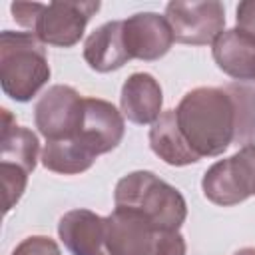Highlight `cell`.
<instances>
[{
  "label": "cell",
  "instance_id": "6da1fadb",
  "mask_svg": "<svg viewBox=\"0 0 255 255\" xmlns=\"http://www.w3.org/2000/svg\"><path fill=\"white\" fill-rule=\"evenodd\" d=\"M175 122L199 159L217 157L231 143L243 147L255 139V90L239 82L193 88L179 100Z\"/></svg>",
  "mask_w": 255,
  "mask_h": 255
},
{
  "label": "cell",
  "instance_id": "7a4b0ae2",
  "mask_svg": "<svg viewBox=\"0 0 255 255\" xmlns=\"http://www.w3.org/2000/svg\"><path fill=\"white\" fill-rule=\"evenodd\" d=\"M114 203L141 215L159 231H179L187 217L183 195L153 171L143 169L131 171L116 183Z\"/></svg>",
  "mask_w": 255,
  "mask_h": 255
},
{
  "label": "cell",
  "instance_id": "3957f363",
  "mask_svg": "<svg viewBox=\"0 0 255 255\" xmlns=\"http://www.w3.org/2000/svg\"><path fill=\"white\" fill-rule=\"evenodd\" d=\"M50 80L46 46L32 32L0 34V84L14 102H30Z\"/></svg>",
  "mask_w": 255,
  "mask_h": 255
},
{
  "label": "cell",
  "instance_id": "277c9868",
  "mask_svg": "<svg viewBox=\"0 0 255 255\" xmlns=\"http://www.w3.org/2000/svg\"><path fill=\"white\" fill-rule=\"evenodd\" d=\"M100 10V2L60 0L50 4L40 2H14L10 12L14 20L28 28L44 46L72 48L76 46L90 22Z\"/></svg>",
  "mask_w": 255,
  "mask_h": 255
},
{
  "label": "cell",
  "instance_id": "5b68a950",
  "mask_svg": "<svg viewBox=\"0 0 255 255\" xmlns=\"http://www.w3.org/2000/svg\"><path fill=\"white\" fill-rule=\"evenodd\" d=\"M84 118V98L72 86L48 88L34 108V124L46 141L76 137Z\"/></svg>",
  "mask_w": 255,
  "mask_h": 255
},
{
  "label": "cell",
  "instance_id": "8992f818",
  "mask_svg": "<svg viewBox=\"0 0 255 255\" xmlns=\"http://www.w3.org/2000/svg\"><path fill=\"white\" fill-rule=\"evenodd\" d=\"M165 18L171 26L175 42L191 46L213 44L225 28V8L217 0H173L165 6Z\"/></svg>",
  "mask_w": 255,
  "mask_h": 255
},
{
  "label": "cell",
  "instance_id": "52a82bcc",
  "mask_svg": "<svg viewBox=\"0 0 255 255\" xmlns=\"http://www.w3.org/2000/svg\"><path fill=\"white\" fill-rule=\"evenodd\" d=\"M124 114L112 102L100 98H84V118L76 137L96 157L116 149L124 139Z\"/></svg>",
  "mask_w": 255,
  "mask_h": 255
},
{
  "label": "cell",
  "instance_id": "ba28073f",
  "mask_svg": "<svg viewBox=\"0 0 255 255\" xmlns=\"http://www.w3.org/2000/svg\"><path fill=\"white\" fill-rule=\"evenodd\" d=\"M124 42L131 60L153 62L169 52L175 38L165 16L157 12H137L124 20Z\"/></svg>",
  "mask_w": 255,
  "mask_h": 255
},
{
  "label": "cell",
  "instance_id": "9c48e42d",
  "mask_svg": "<svg viewBox=\"0 0 255 255\" xmlns=\"http://www.w3.org/2000/svg\"><path fill=\"white\" fill-rule=\"evenodd\" d=\"M159 229L141 215L116 207L106 217V247L110 255H151Z\"/></svg>",
  "mask_w": 255,
  "mask_h": 255
},
{
  "label": "cell",
  "instance_id": "30bf717a",
  "mask_svg": "<svg viewBox=\"0 0 255 255\" xmlns=\"http://www.w3.org/2000/svg\"><path fill=\"white\" fill-rule=\"evenodd\" d=\"M58 235L72 255H110L106 247V217L90 209H72L58 221Z\"/></svg>",
  "mask_w": 255,
  "mask_h": 255
},
{
  "label": "cell",
  "instance_id": "8fae6325",
  "mask_svg": "<svg viewBox=\"0 0 255 255\" xmlns=\"http://www.w3.org/2000/svg\"><path fill=\"white\" fill-rule=\"evenodd\" d=\"M217 68L237 82L255 80V38L239 28L223 30L211 48Z\"/></svg>",
  "mask_w": 255,
  "mask_h": 255
},
{
  "label": "cell",
  "instance_id": "7c38bea8",
  "mask_svg": "<svg viewBox=\"0 0 255 255\" xmlns=\"http://www.w3.org/2000/svg\"><path fill=\"white\" fill-rule=\"evenodd\" d=\"M161 106H163L161 86L151 74L135 72L124 82L120 108L129 122L139 126L153 124L161 116Z\"/></svg>",
  "mask_w": 255,
  "mask_h": 255
},
{
  "label": "cell",
  "instance_id": "4fadbf2b",
  "mask_svg": "<svg viewBox=\"0 0 255 255\" xmlns=\"http://www.w3.org/2000/svg\"><path fill=\"white\" fill-rule=\"evenodd\" d=\"M84 60L100 74L120 70L128 64L131 58L124 42V20H110L98 26L84 42Z\"/></svg>",
  "mask_w": 255,
  "mask_h": 255
},
{
  "label": "cell",
  "instance_id": "5bb4252c",
  "mask_svg": "<svg viewBox=\"0 0 255 255\" xmlns=\"http://www.w3.org/2000/svg\"><path fill=\"white\" fill-rule=\"evenodd\" d=\"M149 145L159 159H163L167 165H173V167H183L199 161V157L187 145L183 133L177 128L175 110L161 112V116L151 124Z\"/></svg>",
  "mask_w": 255,
  "mask_h": 255
},
{
  "label": "cell",
  "instance_id": "9a60e30c",
  "mask_svg": "<svg viewBox=\"0 0 255 255\" xmlns=\"http://www.w3.org/2000/svg\"><path fill=\"white\" fill-rule=\"evenodd\" d=\"M2 133H0V163L22 167L24 171L32 173L40 153L38 135L22 126H16L10 112L2 110Z\"/></svg>",
  "mask_w": 255,
  "mask_h": 255
},
{
  "label": "cell",
  "instance_id": "2e32d148",
  "mask_svg": "<svg viewBox=\"0 0 255 255\" xmlns=\"http://www.w3.org/2000/svg\"><path fill=\"white\" fill-rule=\"evenodd\" d=\"M40 159L48 171L76 175L90 169L96 161V155L78 137H70L60 141H46Z\"/></svg>",
  "mask_w": 255,
  "mask_h": 255
},
{
  "label": "cell",
  "instance_id": "e0dca14e",
  "mask_svg": "<svg viewBox=\"0 0 255 255\" xmlns=\"http://www.w3.org/2000/svg\"><path fill=\"white\" fill-rule=\"evenodd\" d=\"M201 189H203V195L211 203L221 205V207L237 205V203L247 199V195L243 193V189H241V185L237 181V175L233 171V165H231L229 157L215 161L203 173Z\"/></svg>",
  "mask_w": 255,
  "mask_h": 255
},
{
  "label": "cell",
  "instance_id": "ac0fdd59",
  "mask_svg": "<svg viewBox=\"0 0 255 255\" xmlns=\"http://www.w3.org/2000/svg\"><path fill=\"white\" fill-rule=\"evenodd\" d=\"M229 159L237 175V181L249 199L251 195H255V143L239 147V151L233 153Z\"/></svg>",
  "mask_w": 255,
  "mask_h": 255
},
{
  "label": "cell",
  "instance_id": "d6986e66",
  "mask_svg": "<svg viewBox=\"0 0 255 255\" xmlns=\"http://www.w3.org/2000/svg\"><path fill=\"white\" fill-rule=\"evenodd\" d=\"M28 175L30 173L24 171L22 167L0 163V177H2V187H4V211L6 213L22 197V193L26 189V183H28Z\"/></svg>",
  "mask_w": 255,
  "mask_h": 255
},
{
  "label": "cell",
  "instance_id": "ffe728a7",
  "mask_svg": "<svg viewBox=\"0 0 255 255\" xmlns=\"http://www.w3.org/2000/svg\"><path fill=\"white\" fill-rule=\"evenodd\" d=\"M12 255H62L58 243L46 235H30L16 245Z\"/></svg>",
  "mask_w": 255,
  "mask_h": 255
},
{
  "label": "cell",
  "instance_id": "44dd1931",
  "mask_svg": "<svg viewBox=\"0 0 255 255\" xmlns=\"http://www.w3.org/2000/svg\"><path fill=\"white\" fill-rule=\"evenodd\" d=\"M187 245L179 231H159L151 255H185Z\"/></svg>",
  "mask_w": 255,
  "mask_h": 255
},
{
  "label": "cell",
  "instance_id": "7402d4cb",
  "mask_svg": "<svg viewBox=\"0 0 255 255\" xmlns=\"http://www.w3.org/2000/svg\"><path fill=\"white\" fill-rule=\"evenodd\" d=\"M235 18H237V28L251 34L255 38V0H243L239 2L237 10H235Z\"/></svg>",
  "mask_w": 255,
  "mask_h": 255
},
{
  "label": "cell",
  "instance_id": "603a6c76",
  "mask_svg": "<svg viewBox=\"0 0 255 255\" xmlns=\"http://www.w3.org/2000/svg\"><path fill=\"white\" fill-rule=\"evenodd\" d=\"M233 255H255V247H243V249L235 251Z\"/></svg>",
  "mask_w": 255,
  "mask_h": 255
}]
</instances>
